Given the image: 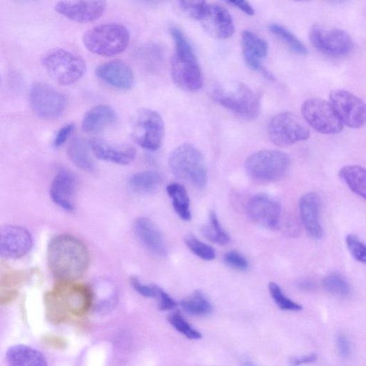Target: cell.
Instances as JSON below:
<instances>
[{
    "mask_svg": "<svg viewBox=\"0 0 366 366\" xmlns=\"http://www.w3.org/2000/svg\"><path fill=\"white\" fill-rule=\"evenodd\" d=\"M249 218L257 225L268 229L276 228L281 220L279 202L267 194H257L247 204Z\"/></svg>",
    "mask_w": 366,
    "mask_h": 366,
    "instance_id": "obj_15",
    "label": "cell"
},
{
    "mask_svg": "<svg viewBox=\"0 0 366 366\" xmlns=\"http://www.w3.org/2000/svg\"><path fill=\"white\" fill-rule=\"evenodd\" d=\"M169 167L178 179L196 189H204L208 183V171L202 154L193 146H179L170 155Z\"/></svg>",
    "mask_w": 366,
    "mask_h": 366,
    "instance_id": "obj_3",
    "label": "cell"
},
{
    "mask_svg": "<svg viewBox=\"0 0 366 366\" xmlns=\"http://www.w3.org/2000/svg\"><path fill=\"white\" fill-rule=\"evenodd\" d=\"M347 247L353 258L362 263L366 262V247L355 235L350 234L346 239Z\"/></svg>",
    "mask_w": 366,
    "mask_h": 366,
    "instance_id": "obj_38",
    "label": "cell"
},
{
    "mask_svg": "<svg viewBox=\"0 0 366 366\" xmlns=\"http://www.w3.org/2000/svg\"><path fill=\"white\" fill-rule=\"evenodd\" d=\"M342 125L358 129L365 122L364 102L350 92L336 89L331 92L329 102Z\"/></svg>",
    "mask_w": 366,
    "mask_h": 366,
    "instance_id": "obj_12",
    "label": "cell"
},
{
    "mask_svg": "<svg viewBox=\"0 0 366 366\" xmlns=\"http://www.w3.org/2000/svg\"><path fill=\"white\" fill-rule=\"evenodd\" d=\"M336 342L340 356L343 358H349L351 356V349L347 337L345 335L340 334L337 337Z\"/></svg>",
    "mask_w": 366,
    "mask_h": 366,
    "instance_id": "obj_44",
    "label": "cell"
},
{
    "mask_svg": "<svg viewBox=\"0 0 366 366\" xmlns=\"http://www.w3.org/2000/svg\"><path fill=\"white\" fill-rule=\"evenodd\" d=\"M134 231L141 243L152 254L164 256L167 254L165 238L155 223L146 218H140L135 221Z\"/></svg>",
    "mask_w": 366,
    "mask_h": 366,
    "instance_id": "obj_22",
    "label": "cell"
},
{
    "mask_svg": "<svg viewBox=\"0 0 366 366\" xmlns=\"http://www.w3.org/2000/svg\"><path fill=\"white\" fill-rule=\"evenodd\" d=\"M88 143L78 137L74 139L67 148V153L73 164L81 170L91 172L94 171L95 165L90 155Z\"/></svg>",
    "mask_w": 366,
    "mask_h": 366,
    "instance_id": "obj_26",
    "label": "cell"
},
{
    "mask_svg": "<svg viewBox=\"0 0 366 366\" xmlns=\"http://www.w3.org/2000/svg\"><path fill=\"white\" fill-rule=\"evenodd\" d=\"M324 288L329 293L345 297L350 295L351 287L348 281L339 273H331L323 281Z\"/></svg>",
    "mask_w": 366,
    "mask_h": 366,
    "instance_id": "obj_33",
    "label": "cell"
},
{
    "mask_svg": "<svg viewBox=\"0 0 366 366\" xmlns=\"http://www.w3.org/2000/svg\"><path fill=\"white\" fill-rule=\"evenodd\" d=\"M180 305L183 310L193 315L203 316L210 314L213 311V306L207 297L200 291H195L186 297Z\"/></svg>",
    "mask_w": 366,
    "mask_h": 366,
    "instance_id": "obj_30",
    "label": "cell"
},
{
    "mask_svg": "<svg viewBox=\"0 0 366 366\" xmlns=\"http://www.w3.org/2000/svg\"><path fill=\"white\" fill-rule=\"evenodd\" d=\"M186 244L195 256L204 261H211L216 259L215 249L193 236H189L186 238Z\"/></svg>",
    "mask_w": 366,
    "mask_h": 366,
    "instance_id": "obj_36",
    "label": "cell"
},
{
    "mask_svg": "<svg viewBox=\"0 0 366 366\" xmlns=\"http://www.w3.org/2000/svg\"><path fill=\"white\" fill-rule=\"evenodd\" d=\"M106 7L104 1H61L55 5V10L68 19L86 23L99 19Z\"/></svg>",
    "mask_w": 366,
    "mask_h": 366,
    "instance_id": "obj_16",
    "label": "cell"
},
{
    "mask_svg": "<svg viewBox=\"0 0 366 366\" xmlns=\"http://www.w3.org/2000/svg\"><path fill=\"white\" fill-rule=\"evenodd\" d=\"M290 166V158L279 150H261L250 155L245 163L247 173L256 180L274 182L283 179Z\"/></svg>",
    "mask_w": 366,
    "mask_h": 366,
    "instance_id": "obj_8",
    "label": "cell"
},
{
    "mask_svg": "<svg viewBox=\"0 0 366 366\" xmlns=\"http://www.w3.org/2000/svg\"><path fill=\"white\" fill-rule=\"evenodd\" d=\"M339 176L353 193L365 199L366 173L364 168L360 166H347L340 169Z\"/></svg>",
    "mask_w": 366,
    "mask_h": 366,
    "instance_id": "obj_27",
    "label": "cell"
},
{
    "mask_svg": "<svg viewBox=\"0 0 366 366\" xmlns=\"http://www.w3.org/2000/svg\"><path fill=\"white\" fill-rule=\"evenodd\" d=\"M310 40L317 50L333 57L347 55L354 48L351 36L340 29L328 30L315 26L311 30Z\"/></svg>",
    "mask_w": 366,
    "mask_h": 366,
    "instance_id": "obj_13",
    "label": "cell"
},
{
    "mask_svg": "<svg viewBox=\"0 0 366 366\" xmlns=\"http://www.w3.org/2000/svg\"><path fill=\"white\" fill-rule=\"evenodd\" d=\"M77 181L75 175L68 171L60 172L53 181L51 195L55 204L67 211L75 209V195Z\"/></svg>",
    "mask_w": 366,
    "mask_h": 366,
    "instance_id": "obj_21",
    "label": "cell"
},
{
    "mask_svg": "<svg viewBox=\"0 0 366 366\" xmlns=\"http://www.w3.org/2000/svg\"><path fill=\"white\" fill-rule=\"evenodd\" d=\"M213 98L221 106L245 119H256L261 112L260 97L242 82L216 87L213 91Z\"/></svg>",
    "mask_w": 366,
    "mask_h": 366,
    "instance_id": "obj_5",
    "label": "cell"
},
{
    "mask_svg": "<svg viewBox=\"0 0 366 366\" xmlns=\"http://www.w3.org/2000/svg\"><path fill=\"white\" fill-rule=\"evenodd\" d=\"M317 356L315 354H311L302 356L291 357L289 359L290 366H301L302 365L310 364L315 362Z\"/></svg>",
    "mask_w": 366,
    "mask_h": 366,
    "instance_id": "obj_46",
    "label": "cell"
},
{
    "mask_svg": "<svg viewBox=\"0 0 366 366\" xmlns=\"http://www.w3.org/2000/svg\"><path fill=\"white\" fill-rule=\"evenodd\" d=\"M162 177L156 171H147L134 174L129 180L130 188L136 193L147 194L155 191Z\"/></svg>",
    "mask_w": 366,
    "mask_h": 366,
    "instance_id": "obj_28",
    "label": "cell"
},
{
    "mask_svg": "<svg viewBox=\"0 0 366 366\" xmlns=\"http://www.w3.org/2000/svg\"><path fill=\"white\" fill-rule=\"evenodd\" d=\"M208 3L204 1H180L179 7L187 16L200 21Z\"/></svg>",
    "mask_w": 366,
    "mask_h": 366,
    "instance_id": "obj_37",
    "label": "cell"
},
{
    "mask_svg": "<svg viewBox=\"0 0 366 366\" xmlns=\"http://www.w3.org/2000/svg\"><path fill=\"white\" fill-rule=\"evenodd\" d=\"M162 50L157 47L156 44H149L145 46L140 52L141 58L144 60V62L148 61V65L152 66L158 64L160 60L162 58Z\"/></svg>",
    "mask_w": 366,
    "mask_h": 366,
    "instance_id": "obj_40",
    "label": "cell"
},
{
    "mask_svg": "<svg viewBox=\"0 0 366 366\" xmlns=\"http://www.w3.org/2000/svg\"><path fill=\"white\" fill-rule=\"evenodd\" d=\"M132 139L143 148L156 151L163 144L165 123L160 114L149 108H141L133 114L130 122Z\"/></svg>",
    "mask_w": 366,
    "mask_h": 366,
    "instance_id": "obj_7",
    "label": "cell"
},
{
    "mask_svg": "<svg viewBox=\"0 0 366 366\" xmlns=\"http://www.w3.org/2000/svg\"><path fill=\"white\" fill-rule=\"evenodd\" d=\"M29 99L33 112L44 120L59 119L67 105L66 98L60 92L42 82H37L32 86Z\"/></svg>",
    "mask_w": 366,
    "mask_h": 366,
    "instance_id": "obj_10",
    "label": "cell"
},
{
    "mask_svg": "<svg viewBox=\"0 0 366 366\" xmlns=\"http://www.w3.org/2000/svg\"><path fill=\"white\" fill-rule=\"evenodd\" d=\"M96 75L107 85L121 90H130L134 85L131 67L120 60H111L98 66Z\"/></svg>",
    "mask_w": 366,
    "mask_h": 366,
    "instance_id": "obj_18",
    "label": "cell"
},
{
    "mask_svg": "<svg viewBox=\"0 0 366 366\" xmlns=\"http://www.w3.org/2000/svg\"><path fill=\"white\" fill-rule=\"evenodd\" d=\"M131 284L133 288L143 296L152 297V299H157L159 288L154 286L143 284L136 278L131 279Z\"/></svg>",
    "mask_w": 366,
    "mask_h": 366,
    "instance_id": "obj_41",
    "label": "cell"
},
{
    "mask_svg": "<svg viewBox=\"0 0 366 366\" xmlns=\"http://www.w3.org/2000/svg\"><path fill=\"white\" fill-rule=\"evenodd\" d=\"M42 341L46 346L58 349H64L66 345L64 339L54 335H46L42 338Z\"/></svg>",
    "mask_w": 366,
    "mask_h": 366,
    "instance_id": "obj_45",
    "label": "cell"
},
{
    "mask_svg": "<svg viewBox=\"0 0 366 366\" xmlns=\"http://www.w3.org/2000/svg\"><path fill=\"white\" fill-rule=\"evenodd\" d=\"M48 261L51 272L60 281H73L86 272L89 263V251L76 237L60 235L49 243Z\"/></svg>",
    "mask_w": 366,
    "mask_h": 366,
    "instance_id": "obj_1",
    "label": "cell"
},
{
    "mask_svg": "<svg viewBox=\"0 0 366 366\" xmlns=\"http://www.w3.org/2000/svg\"><path fill=\"white\" fill-rule=\"evenodd\" d=\"M228 4H231L238 9L241 10L249 15H254L255 14V10L249 3L245 1H230L227 2Z\"/></svg>",
    "mask_w": 366,
    "mask_h": 366,
    "instance_id": "obj_47",
    "label": "cell"
},
{
    "mask_svg": "<svg viewBox=\"0 0 366 366\" xmlns=\"http://www.w3.org/2000/svg\"><path fill=\"white\" fill-rule=\"evenodd\" d=\"M11 297H12V295H11V294H10L9 295L7 296V299H10ZM6 297H5V296H4V297H2L3 300L1 301V302L6 303Z\"/></svg>",
    "mask_w": 366,
    "mask_h": 366,
    "instance_id": "obj_50",
    "label": "cell"
},
{
    "mask_svg": "<svg viewBox=\"0 0 366 366\" xmlns=\"http://www.w3.org/2000/svg\"><path fill=\"white\" fill-rule=\"evenodd\" d=\"M302 112L306 122L320 133L334 134L343 128L330 103L324 100L311 98L306 101Z\"/></svg>",
    "mask_w": 366,
    "mask_h": 366,
    "instance_id": "obj_11",
    "label": "cell"
},
{
    "mask_svg": "<svg viewBox=\"0 0 366 366\" xmlns=\"http://www.w3.org/2000/svg\"><path fill=\"white\" fill-rule=\"evenodd\" d=\"M33 237L25 227L0 226V257L18 259L28 254L33 247Z\"/></svg>",
    "mask_w": 366,
    "mask_h": 366,
    "instance_id": "obj_14",
    "label": "cell"
},
{
    "mask_svg": "<svg viewBox=\"0 0 366 366\" xmlns=\"http://www.w3.org/2000/svg\"><path fill=\"white\" fill-rule=\"evenodd\" d=\"M175 51L171 60V74L176 85L189 92L200 90L203 76L193 46L177 26L170 28Z\"/></svg>",
    "mask_w": 366,
    "mask_h": 366,
    "instance_id": "obj_2",
    "label": "cell"
},
{
    "mask_svg": "<svg viewBox=\"0 0 366 366\" xmlns=\"http://www.w3.org/2000/svg\"><path fill=\"white\" fill-rule=\"evenodd\" d=\"M200 21L206 31L218 39L229 38L235 32L234 22L231 14L224 7L218 4L208 3Z\"/></svg>",
    "mask_w": 366,
    "mask_h": 366,
    "instance_id": "obj_17",
    "label": "cell"
},
{
    "mask_svg": "<svg viewBox=\"0 0 366 366\" xmlns=\"http://www.w3.org/2000/svg\"><path fill=\"white\" fill-rule=\"evenodd\" d=\"M88 144L95 156L105 162L128 165L135 157V150L133 148L114 145L98 137L90 139Z\"/></svg>",
    "mask_w": 366,
    "mask_h": 366,
    "instance_id": "obj_20",
    "label": "cell"
},
{
    "mask_svg": "<svg viewBox=\"0 0 366 366\" xmlns=\"http://www.w3.org/2000/svg\"><path fill=\"white\" fill-rule=\"evenodd\" d=\"M268 134L273 144L288 147L308 140L311 132L306 125L291 112L277 114L270 121Z\"/></svg>",
    "mask_w": 366,
    "mask_h": 366,
    "instance_id": "obj_9",
    "label": "cell"
},
{
    "mask_svg": "<svg viewBox=\"0 0 366 366\" xmlns=\"http://www.w3.org/2000/svg\"><path fill=\"white\" fill-rule=\"evenodd\" d=\"M301 218L307 233L314 239H322L324 230L319 219V198L316 193L304 195L299 204Z\"/></svg>",
    "mask_w": 366,
    "mask_h": 366,
    "instance_id": "obj_23",
    "label": "cell"
},
{
    "mask_svg": "<svg viewBox=\"0 0 366 366\" xmlns=\"http://www.w3.org/2000/svg\"><path fill=\"white\" fill-rule=\"evenodd\" d=\"M242 49L246 64L253 70L261 72L268 79L273 76L262 65V61L268 52V44L265 40L249 31L242 34Z\"/></svg>",
    "mask_w": 366,
    "mask_h": 366,
    "instance_id": "obj_19",
    "label": "cell"
},
{
    "mask_svg": "<svg viewBox=\"0 0 366 366\" xmlns=\"http://www.w3.org/2000/svg\"><path fill=\"white\" fill-rule=\"evenodd\" d=\"M244 366H256V365L253 361L246 359L244 360Z\"/></svg>",
    "mask_w": 366,
    "mask_h": 366,
    "instance_id": "obj_49",
    "label": "cell"
},
{
    "mask_svg": "<svg viewBox=\"0 0 366 366\" xmlns=\"http://www.w3.org/2000/svg\"><path fill=\"white\" fill-rule=\"evenodd\" d=\"M203 236L214 243L225 245L230 241V236L220 225L216 214L212 211L210 214V223L202 227Z\"/></svg>",
    "mask_w": 366,
    "mask_h": 366,
    "instance_id": "obj_32",
    "label": "cell"
},
{
    "mask_svg": "<svg viewBox=\"0 0 366 366\" xmlns=\"http://www.w3.org/2000/svg\"><path fill=\"white\" fill-rule=\"evenodd\" d=\"M269 290L272 300L280 309L288 311H299L303 309L300 304L290 299L277 283H270Z\"/></svg>",
    "mask_w": 366,
    "mask_h": 366,
    "instance_id": "obj_34",
    "label": "cell"
},
{
    "mask_svg": "<svg viewBox=\"0 0 366 366\" xmlns=\"http://www.w3.org/2000/svg\"><path fill=\"white\" fill-rule=\"evenodd\" d=\"M117 121V114L107 105H101L88 110L82 119V128L87 133L103 132Z\"/></svg>",
    "mask_w": 366,
    "mask_h": 366,
    "instance_id": "obj_24",
    "label": "cell"
},
{
    "mask_svg": "<svg viewBox=\"0 0 366 366\" xmlns=\"http://www.w3.org/2000/svg\"><path fill=\"white\" fill-rule=\"evenodd\" d=\"M6 358L10 366H49L42 353L26 345L11 347Z\"/></svg>",
    "mask_w": 366,
    "mask_h": 366,
    "instance_id": "obj_25",
    "label": "cell"
},
{
    "mask_svg": "<svg viewBox=\"0 0 366 366\" xmlns=\"http://www.w3.org/2000/svg\"><path fill=\"white\" fill-rule=\"evenodd\" d=\"M156 299L158 301V307L162 311H171L177 306V304L162 288H159Z\"/></svg>",
    "mask_w": 366,
    "mask_h": 366,
    "instance_id": "obj_42",
    "label": "cell"
},
{
    "mask_svg": "<svg viewBox=\"0 0 366 366\" xmlns=\"http://www.w3.org/2000/svg\"><path fill=\"white\" fill-rule=\"evenodd\" d=\"M224 261L227 266L237 270H246L249 267L247 259L235 250L227 252L225 254Z\"/></svg>",
    "mask_w": 366,
    "mask_h": 366,
    "instance_id": "obj_39",
    "label": "cell"
},
{
    "mask_svg": "<svg viewBox=\"0 0 366 366\" xmlns=\"http://www.w3.org/2000/svg\"><path fill=\"white\" fill-rule=\"evenodd\" d=\"M130 33L126 27L116 23L98 26L85 33V47L92 53L112 57L125 52L130 44Z\"/></svg>",
    "mask_w": 366,
    "mask_h": 366,
    "instance_id": "obj_4",
    "label": "cell"
},
{
    "mask_svg": "<svg viewBox=\"0 0 366 366\" xmlns=\"http://www.w3.org/2000/svg\"><path fill=\"white\" fill-rule=\"evenodd\" d=\"M269 31L278 38H279L295 54L299 55H306L308 54V50L306 46L293 34L289 30L284 26L272 23L268 26Z\"/></svg>",
    "mask_w": 366,
    "mask_h": 366,
    "instance_id": "obj_31",
    "label": "cell"
},
{
    "mask_svg": "<svg viewBox=\"0 0 366 366\" xmlns=\"http://www.w3.org/2000/svg\"><path fill=\"white\" fill-rule=\"evenodd\" d=\"M297 287L304 290L311 291L315 288V283L311 279H304L297 283Z\"/></svg>",
    "mask_w": 366,
    "mask_h": 366,
    "instance_id": "obj_48",
    "label": "cell"
},
{
    "mask_svg": "<svg viewBox=\"0 0 366 366\" xmlns=\"http://www.w3.org/2000/svg\"><path fill=\"white\" fill-rule=\"evenodd\" d=\"M168 322L176 331L191 340H198L202 337L200 333L193 329L178 311L168 316Z\"/></svg>",
    "mask_w": 366,
    "mask_h": 366,
    "instance_id": "obj_35",
    "label": "cell"
},
{
    "mask_svg": "<svg viewBox=\"0 0 366 366\" xmlns=\"http://www.w3.org/2000/svg\"><path fill=\"white\" fill-rule=\"evenodd\" d=\"M167 192L179 217L183 220H190L191 219L190 200L185 187L178 183H173L167 187Z\"/></svg>",
    "mask_w": 366,
    "mask_h": 366,
    "instance_id": "obj_29",
    "label": "cell"
},
{
    "mask_svg": "<svg viewBox=\"0 0 366 366\" xmlns=\"http://www.w3.org/2000/svg\"><path fill=\"white\" fill-rule=\"evenodd\" d=\"M76 125L74 123H68L64 125L58 132L54 141L55 148L62 146L74 131Z\"/></svg>",
    "mask_w": 366,
    "mask_h": 366,
    "instance_id": "obj_43",
    "label": "cell"
},
{
    "mask_svg": "<svg viewBox=\"0 0 366 366\" xmlns=\"http://www.w3.org/2000/svg\"><path fill=\"white\" fill-rule=\"evenodd\" d=\"M42 64L51 78L62 85L76 83L87 71L86 62L82 57L62 49L46 53Z\"/></svg>",
    "mask_w": 366,
    "mask_h": 366,
    "instance_id": "obj_6",
    "label": "cell"
}]
</instances>
